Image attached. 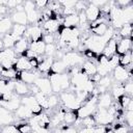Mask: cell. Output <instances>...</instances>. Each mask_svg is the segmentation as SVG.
I'll return each mask as SVG.
<instances>
[{"mask_svg": "<svg viewBox=\"0 0 133 133\" xmlns=\"http://www.w3.org/2000/svg\"><path fill=\"white\" fill-rule=\"evenodd\" d=\"M21 105L26 106L33 115H39L44 112L43 108L38 105V103L36 102L34 96L32 95H28V96H24L21 98Z\"/></svg>", "mask_w": 133, "mask_h": 133, "instance_id": "obj_3", "label": "cell"}, {"mask_svg": "<svg viewBox=\"0 0 133 133\" xmlns=\"http://www.w3.org/2000/svg\"><path fill=\"white\" fill-rule=\"evenodd\" d=\"M105 133H113V129H112V127H109Z\"/></svg>", "mask_w": 133, "mask_h": 133, "instance_id": "obj_53", "label": "cell"}, {"mask_svg": "<svg viewBox=\"0 0 133 133\" xmlns=\"http://www.w3.org/2000/svg\"><path fill=\"white\" fill-rule=\"evenodd\" d=\"M97 109H98L97 105L85 102L76 110V114H77L78 118L82 119V118H84V117H86L88 115H94L96 113Z\"/></svg>", "mask_w": 133, "mask_h": 133, "instance_id": "obj_8", "label": "cell"}, {"mask_svg": "<svg viewBox=\"0 0 133 133\" xmlns=\"http://www.w3.org/2000/svg\"><path fill=\"white\" fill-rule=\"evenodd\" d=\"M12 21L10 20L9 17H3L1 20H0V35L3 36L4 34L6 33H9L11 31V28H12Z\"/></svg>", "mask_w": 133, "mask_h": 133, "instance_id": "obj_25", "label": "cell"}, {"mask_svg": "<svg viewBox=\"0 0 133 133\" xmlns=\"http://www.w3.org/2000/svg\"><path fill=\"white\" fill-rule=\"evenodd\" d=\"M109 27L110 26L107 23H97V22H94V23L89 24V32L92 33V35L102 36V35H104L108 31Z\"/></svg>", "mask_w": 133, "mask_h": 133, "instance_id": "obj_13", "label": "cell"}, {"mask_svg": "<svg viewBox=\"0 0 133 133\" xmlns=\"http://www.w3.org/2000/svg\"><path fill=\"white\" fill-rule=\"evenodd\" d=\"M59 100L62 102L63 107H65L68 110H71V111H76L82 105V103L77 100L76 94L70 90L61 91L59 94Z\"/></svg>", "mask_w": 133, "mask_h": 133, "instance_id": "obj_1", "label": "cell"}, {"mask_svg": "<svg viewBox=\"0 0 133 133\" xmlns=\"http://www.w3.org/2000/svg\"><path fill=\"white\" fill-rule=\"evenodd\" d=\"M0 133H19L18 132V129H17V126L14 125V124H10V125H6V126H3Z\"/></svg>", "mask_w": 133, "mask_h": 133, "instance_id": "obj_43", "label": "cell"}, {"mask_svg": "<svg viewBox=\"0 0 133 133\" xmlns=\"http://www.w3.org/2000/svg\"><path fill=\"white\" fill-rule=\"evenodd\" d=\"M110 126H102V125H96L94 127V133H105L107 129Z\"/></svg>", "mask_w": 133, "mask_h": 133, "instance_id": "obj_49", "label": "cell"}, {"mask_svg": "<svg viewBox=\"0 0 133 133\" xmlns=\"http://www.w3.org/2000/svg\"><path fill=\"white\" fill-rule=\"evenodd\" d=\"M78 133H94V128L81 127L80 129H78Z\"/></svg>", "mask_w": 133, "mask_h": 133, "instance_id": "obj_51", "label": "cell"}, {"mask_svg": "<svg viewBox=\"0 0 133 133\" xmlns=\"http://www.w3.org/2000/svg\"><path fill=\"white\" fill-rule=\"evenodd\" d=\"M62 126L59 127L61 130H62V133H78V130L75 129L73 126H69V125H65V124H61Z\"/></svg>", "mask_w": 133, "mask_h": 133, "instance_id": "obj_47", "label": "cell"}, {"mask_svg": "<svg viewBox=\"0 0 133 133\" xmlns=\"http://www.w3.org/2000/svg\"><path fill=\"white\" fill-rule=\"evenodd\" d=\"M10 20L12 21L14 24H20V25H25L27 26L28 21H27V16L25 11H17L14 10V12L10 16Z\"/></svg>", "mask_w": 133, "mask_h": 133, "instance_id": "obj_22", "label": "cell"}, {"mask_svg": "<svg viewBox=\"0 0 133 133\" xmlns=\"http://www.w3.org/2000/svg\"><path fill=\"white\" fill-rule=\"evenodd\" d=\"M61 25H62L63 27H66V28H77V27H79V18H78V14L72 15V16L63 17V20H62Z\"/></svg>", "mask_w": 133, "mask_h": 133, "instance_id": "obj_23", "label": "cell"}, {"mask_svg": "<svg viewBox=\"0 0 133 133\" xmlns=\"http://www.w3.org/2000/svg\"><path fill=\"white\" fill-rule=\"evenodd\" d=\"M83 54H84V56L86 58H97V56H98L96 53H94L92 51H90L88 49H85L84 52H83Z\"/></svg>", "mask_w": 133, "mask_h": 133, "instance_id": "obj_50", "label": "cell"}, {"mask_svg": "<svg viewBox=\"0 0 133 133\" xmlns=\"http://www.w3.org/2000/svg\"><path fill=\"white\" fill-rule=\"evenodd\" d=\"M20 56H23V57L27 58L28 60H29V59H32V58H37V57H38V56H37L33 51H31L29 48H28V49H27V50H26L22 55H20Z\"/></svg>", "mask_w": 133, "mask_h": 133, "instance_id": "obj_48", "label": "cell"}, {"mask_svg": "<svg viewBox=\"0 0 133 133\" xmlns=\"http://www.w3.org/2000/svg\"><path fill=\"white\" fill-rule=\"evenodd\" d=\"M20 105H21V97L19 96H16L14 99L8 101H0V106L8 110L9 112H15Z\"/></svg>", "mask_w": 133, "mask_h": 133, "instance_id": "obj_15", "label": "cell"}, {"mask_svg": "<svg viewBox=\"0 0 133 133\" xmlns=\"http://www.w3.org/2000/svg\"><path fill=\"white\" fill-rule=\"evenodd\" d=\"M34 98L36 100V102L38 103V105L43 108V110H49V105H48V96H46L45 94L38 91L37 94L34 95Z\"/></svg>", "mask_w": 133, "mask_h": 133, "instance_id": "obj_31", "label": "cell"}, {"mask_svg": "<svg viewBox=\"0 0 133 133\" xmlns=\"http://www.w3.org/2000/svg\"><path fill=\"white\" fill-rule=\"evenodd\" d=\"M66 71H68V68H66V65L64 64V62L61 59L54 60V62L51 65L50 71L47 73V77L52 75V74H63Z\"/></svg>", "mask_w": 133, "mask_h": 133, "instance_id": "obj_18", "label": "cell"}, {"mask_svg": "<svg viewBox=\"0 0 133 133\" xmlns=\"http://www.w3.org/2000/svg\"><path fill=\"white\" fill-rule=\"evenodd\" d=\"M80 72L87 75L90 78L91 76L97 74V65L90 60H85L80 66Z\"/></svg>", "mask_w": 133, "mask_h": 133, "instance_id": "obj_21", "label": "cell"}, {"mask_svg": "<svg viewBox=\"0 0 133 133\" xmlns=\"http://www.w3.org/2000/svg\"><path fill=\"white\" fill-rule=\"evenodd\" d=\"M111 86H112V87H111V92H110V95H111V97H112L113 100L117 101L122 96L125 95L124 85H123L122 83H113Z\"/></svg>", "mask_w": 133, "mask_h": 133, "instance_id": "obj_29", "label": "cell"}, {"mask_svg": "<svg viewBox=\"0 0 133 133\" xmlns=\"http://www.w3.org/2000/svg\"><path fill=\"white\" fill-rule=\"evenodd\" d=\"M77 118H78V116L76 114V111L66 110L64 113V116H63V124L69 125V126H73Z\"/></svg>", "mask_w": 133, "mask_h": 133, "instance_id": "obj_32", "label": "cell"}, {"mask_svg": "<svg viewBox=\"0 0 133 133\" xmlns=\"http://www.w3.org/2000/svg\"><path fill=\"white\" fill-rule=\"evenodd\" d=\"M118 65H121L123 68L132 65V50L125 53L124 55L118 56Z\"/></svg>", "mask_w": 133, "mask_h": 133, "instance_id": "obj_30", "label": "cell"}, {"mask_svg": "<svg viewBox=\"0 0 133 133\" xmlns=\"http://www.w3.org/2000/svg\"><path fill=\"white\" fill-rule=\"evenodd\" d=\"M45 48H46V44L43 42V39L29 43V49L33 51L37 56L45 55Z\"/></svg>", "mask_w": 133, "mask_h": 133, "instance_id": "obj_24", "label": "cell"}, {"mask_svg": "<svg viewBox=\"0 0 133 133\" xmlns=\"http://www.w3.org/2000/svg\"><path fill=\"white\" fill-rule=\"evenodd\" d=\"M15 115H16L18 118L23 119V121L30 119V118L33 116L32 112H31L26 106H24V105H20V106H19V108L15 111Z\"/></svg>", "mask_w": 133, "mask_h": 133, "instance_id": "obj_28", "label": "cell"}, {"mask_svg": "<svg viewBox=\"0 0 133 133\" xmlns=\"http://www.w3.org/2000/svg\"><path fill=\"white\" fill-rule=\"evenodd\" d=\"M112 84H113V79H112V77L110 75H108V76L101 77V79L99 80V82L96 85L97 86H102V87L108 89V87H110Z\"/></svg>", "mask_w": 133, "mask_h": 133, "instance_id": "obj_34", "label": "cell"}, {"mask_svg": "<svg viewBox=\"0 0 133 133\" xmlns=\"http://www.w3.org/2000/svg\"><path fill=\"white\" fill-rule=\"evenodd\" d=\"M41 74L37 70H32V71H22V72H18V75H17V80L19 81H22L28 85L34 83L35 79L37 77H39Z\"/></svg>", "mask_w": 133, "mask_h": 133, "instance_id": "obj_7", "label": "cell"}, {"mask_svg": "<svg viewBox=\"0 0 133 133\" xmlns=\"http://www.w3.org/2000/svg\"><path fill=\"white\" fill-rule=\"evenodd\" d=\"M49 4V1L47 0H37V1H34V5L36 7V9H38L39 11H42L43 9H45Z\"/></svg>", "mask_w": 133, "mask_h": 133, "instance_id": "obj_45", "label": "cell"}, {"mask_svg": "<svg viewBox=\"0 0 133 133\" xmlns=\"http://www.w3.org/2000/svg\"><path fill=\"white\" fill-rule=\"evenodd\" d=\"M29 48V42L26 39V38H24V37H21L16 44H15V46H14V51H15V53L17 54V55H22L27 49Z\"/></svg>", "mask_w": 133, "mask_h": 133, "instance_id": "obj_26", "label": "cell"}, {"mask_svg": "<svg viewBox=\"0 0 133 133\" xmlns=\"http://www.w3.org/2000/svg\"><path fill=\"white\" fill-rule=\"evenodd\" d=\"M30 133H38V132H37V131H35V130H32Z\"/></svg>", "mask_w": 133, "mask_h": 133, "instance_id": "obj_55", "label": "cell"}, {"mask_svg": "<svg viewBox=\"0 0 133 133\" xmlns=\"http://www.w3.org/2000/svg\"><path fill=\"white\" fill-rule=\"evenodd\" d=\"M61 60L64 62L68 69L73 66H81V64L84 62L83 56L75 51H66L63 54Z\"/></svg>", "mask_w": 133, "mask_h": 133, "instance_id": "obj_2", "label": "cell"}, {"mask_svg": "<svg viewBox=\"0 0 133 133\" xmlns=\"http://www.w3.org/2000/svg\"><path fill=\"white\" fill-rule=\"evenodd\" d=\"M112 79L115 81V83H125L126 81L132 79V74L127 71L126 68H123L121 65H117L112 71Z\"/></svg>", "mask_w": 133, "mask_h": 133, "instance_id": "obj_6", "label": "cell"}, {"mask_svg": "<svg viewBox=\"0 0 133 133\" xmlns=\"http://www.w3.org/2000/svg\"><path fill=\"white\" fill-rule=\"evenodd\" d=\"M21 37L15 35L14 33L9 32V33H6L2 36V43H3V48L4 49H12L15 44L20 39Z\"/></svg>", "mask_w": 133, "mask_h": 133, "instance_id": "obj_20", "label": "cell"}, {"mask_svg": "<svg viewBox=\"0 0 133 133\" xmlns=\"http://www.w3.org/2000/svg\"><path fill=\"white\" fill-rule=\"evenodd\" d=\"M132 101V98L131 97H129V96H126V95H124V96H122L116 102L118 103V105H119V107L123 109V110H126V108H127V106L129 105V103Z\"/></svg>", "mask_w": 133, "mask_h": 133, "instance_id": "obj_40", "label": "cell"}, {"mask_svg": "<svg viewBox=\"0 0 133 133\" xmlns=\"http://www.w3.org/2000/svg\"><path fill=\"white\" fill-rule=\"evenodd\" d=\"M84 14H85L86 20H87V22H89V24L96 22L102 16V14L100 11V8L95 6V5H92V4H90L89 2H88L87 7L84 10Z\"/></svg>", "mask_w": 133, "mask_h": 133, "instance_id": "obj_11", "label": "cell"}, {"mask_svg": "<svg viewBox=\"0 0 133 133\" xmlns=\"http://www.w3.org/2000/svg\"><path fill=\"white\" fill-rule=\"evenodd\" d=\"M34 84L38 87L39 91L45 94L46 96H50L52 92V87H51V83H50V80L48 77H37L34 81Z\"/></svg>", "mask_w": 133, "mask_h": 133, "instance_id": "obj_10", "label": "cell"}, {"mask_svg": "<svg viewBox=\"0 0 133 133\" xmlns=\"http://www.w3.org/2000/svg\"><path fill=\"white\" fill-rule=\"evenodd\" d=\"M23 1H20V0H8V1H6V7H7V9H8V11L9 10H15L16 9V7L19 5V4H21Z\"/></svg>", "mask_w": 133, "mask_h": 133, "instance_id": "obj_44", "label": "cell"}, {"mask_svg": "<svg viewBox=\"0 0 133 133\" xmlns=\"http://www.w3.org/2000/svg\"><path fill=\"white\" fill-rule=\"evenodd\" d=\"M94 116H95L97 125H102V126H111V124L115 121V117L111 115L107 111V109L98 108Z\"/></svg>", "mask_w": 133, "mask_h": 133, "instance_id": "obj_5", "label": "cell"}, {"mask_svg": "<svg viewBox=\"0 0 133 133\" xmlns=\"http://www.w3.org/2000/svg\"><path fill=\"white\" fill-rule=\"evenodd\" d=\"M53 133H62V130H61L60 128H58V127H57V128L53 131Z\"/></svg>", "mask_w": 133, "mask_h": 133, "instance_id": "obj_52", "label": "cell"}, {"mask_svg": "<svg viewBox=\"0 0 133 133\" xmlns=\"http://www.w3.org/2000/svg\"><path fill=\"white\" fill-rule=\"evenodd\" d=\"M132 23L130 24H125L122 28H119V31H118V36L121 38H124V37H132Z\"/></svg>", "mask_w": 133, "mask_h": 133, "instance_id": "obj_33", "label": "cell"}, {"mask_svg": "<svg viewBox=\"0 0 133 133\" xmlns=\"http://www.w3.org/2000/svg\"><path fill=\"white\" fill-rule=\"evenodd\" d=\"M26 28H27V26H25V25L14 24L10 32H11V33H14L15 35L19 36V37H23V35L25 34V31H26Z\"/></svg>", "mask_w": 133, "mask_h": 133, "instance_id": "obj_35", "label": "cell"}, {"mask_svg": "<svg viewBox=\"0 0 133 133\" xmlns=\"http://www.w3.org/2000/svg\"><path fill=\"white\" fill-rule=\"evenodd\" d=\"M56 51H57L56 44H48V45H46V48H45V56L54 57Z\"/></svg>", "mask_w": 133, "mask_h": 133, "instance_id": "obj_39", "label": "cell"}, {"mask_svg": "<svg viewBox=\"0 0 133 133\" xmlns=\"http://www.w3.org/2000/svg\"><path fill=\"white\" fill-rule=\"evenodd\" d=\"M17 126L19 133H30L32 131V127L29 124V122H22L19 124H15Z\"/></svg>", "mask_w": 133, "mask_h": 133, "instance_id": "obj_36", "label": "cell"}, {"mask_svg": "<svg viewBox=\"0 0 133 133\" xmlns=\"http://www.w3.org/2000/svg\"><path fill=\"white\" fill-rule=\"evenodd\" d=\"M14 70L18 71V72H22V71H32V68L29 63V60L23 56H19L17 57L15 64H14Z\"/></svg>", "mask_w": 133, "mask_h": 133, "instance_id": "obj_17", "label": "cell"}, {"mask_svg": "<svg viewBox=\"0 0 133 133\" xmlns=\"http://www.w3.org/2000/svg\"><path fill=\"white\" fill-rule=\"evenodd\" d=\"M3 49H4V48H3V43H2V39L0 38V51L3 50Z\"/></svg>", "mask_w": 133, "mask_h": 133, "instance_id": "obj_54", "label": "cell"}, {"mask_svg": "<svg viewBox=\"0 0 133 133\" xmlns=\"http://www.w3.org/2000/svg\"><path fill=\"white\" fill-rule=\"evenodd\" d=\"M118 38H121V37H117L116 34L114 33L113 36L109 39V42L106 44L105 48L103 49L102 54L105 55L107 58H110V57H112L113 55L116 54V42H117Z\"/></svg>", "mask_w": 133, "mask_h": 133, "instance_id": "obj_12", "label": "cell"}, {"mask_svg": "<svg viewBox=\"0 0 133 133\" xmlns=\"http://www.w3.org/2000/svg\"><path fill=\"white\" fill-rule=\"evenodd\" d=\"M54 57H48V56H45L43 58V60L38 63V66H37V71L39 73H48L51 69V65L52 63L54 62Z\"/></svg>", "mask_w": 133, "mask_h": 133, "instance_id": "obj_27", "label": "cell"}, {"mask_svg": "<svg viewBox=\"0 0 133 133\" xmlns=\"http://www.w3.org/2000/svg\"><path fill=\"white\" fill-rule=\"evenodd\" d=\"M125 123L128 125L129 129L133 126V110H125Z\"/></svg>", "mask_w": 133, "mask_h": 133, "instance_id": "obj_42", "label": "cell"}, {"mask_svg": "<svg viewBox=\"0 0 133 133\" xmlns=\"http://www.w3.org/2000/svg\"><path fill=\"white\" fill-rule=\"evenodd\" d=\"M14 92L19 96V97H24V96H28L30 95V90H29V85L22 82V81H19V80H16L15 81V87H14Z\"/></svg>", "mask_w": 133, "mask_h": 133, "instance_id": "obj_19", "label": "cell"}, {"mask_svg": "<svg viewBox=\"0 0 133 133\" xmlns=\"http://www.w3.org/2000/svg\"><path fill=\"white\" fill-rule=\"evenodd\" d=\"M43 35H44V31H43L42 26H39V25H30V26H27L25 34L23 35V37L26 38L29 43H31V42L43 39Z\"/></svg>", "mask_w": 133, "mask_h": 133, "instance_id": "obj_4", "label": "cell"}, {"mask_svg": "<svg viewBox=\"0 0 133 133\" xmlns=\"http://www.w3.org/2000/svg\"><path fill=\"white\" fill-rule=\"evenodd\" d=\"M56 35L55 34H44L43 35V42L48 45V44H55Z\"/></svg>", "mask_w": 133, "mask_h": 133, "instance_id": "obj_46", "label": "cell"}, {"mask_svg": "<svg viewBox=\"0 0 133 133\" xmlns=\"http://www.w3.org/2000/svg\"><path fill=\"white\" fill-rule=\"evenodd\" d=\"M123 85H124L125 95L132 98V96H133V82H132V79L126 81L125 83H123Z\"/></svg>", "mask_w": 133, "mask_h": 133, "instance_id": "obj_41", "label": "cell"}, {"mask_svg": "<svg viewBox=\"0 0 133 133\" xmlns=\"http://www.w3.org/2000/svg\"><path fill=\"white\" fill-rule=\"evenodd\" d=\"M59 103V97L56 94H51L50 96H48V105H49V109H53L56 108L57 105Z\"/></svg>", "mask_w": 133, "mask_h": 133, "instance_id": "obj_38", "label": "cell"}, {"mask_svg": "<svg viewBox=\"0 0 133 133\" xmlns=\"http://www.w3.org/2000/svg\"><path fill=\"white\" fill-rule=\"evenodd\" d=\"M113 99L110 95V92L106 91L104 94H101L98 96V101H97V107L101 109H108V107L112 104Z\"/></svg>", "mask_w": 133, "mask_h": 133, "instance_id": "obj_16", "label": "cell"}, {"mask_svg": "<svg viewBox=\"0 0 133 133\" xmlns=\"http://www.w3.org/2000/svg\"><path fill=\"white\" fill-rule=\"evenodd\" d=\"M81 125L82 127H88V128H94L97 123H96V119H95V116L94 115H88L84 118L81 119Z\"/></svg>", "mask_w": 133, "mask_h": 133, "instance_id": "obj_37", "label": "cell"}, {"mask_svg": "<svg viewBox=\"0 0 133 133\" xmlns=\"http://www.w3.org/2000/svg\"><path fill=\"white\" fill-rule=\"evenodd\" d=\"M132 50V37L118 38L116 42V54L118 56Z\"/></svg>", "mask_w": 133, "mask_h": 133, "instance_id": "obj_9", "label": "cell"}, {"mask_svg": "<svg viewBox=\"0 0 133 133\" xmlns=\"http://www.w3.org/2000/svg\"><path fill=\"white\" fill-rule=\"evenodd\" d=\"M60 25H61V23L58 20H53V19L48 20L47 22H44L43 26H42L44 34H55V33H57Z\"/></svg>", "mask_w": 133, "mask_h": 133, "instance_id": "obj_14", "label": "cell"}]
</instances>
